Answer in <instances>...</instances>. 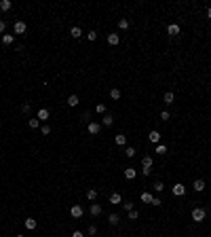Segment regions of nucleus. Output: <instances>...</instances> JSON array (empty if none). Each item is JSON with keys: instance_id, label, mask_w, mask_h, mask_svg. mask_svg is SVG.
<instances>
[{"instance_id": "obj_14", "label": "nucleus", "mask_w": 211, "mask_h": 237, "mask_svg": "<svg viewBox=\"0 0 211 237\" xmlns=\"http://www.w3.org/2000/svg\"><path fill=\"white\" fill-rule=\"evenodd\" d=\"M110 203H112V205H118V203H123V197H120L118 193H112V195H110Z\"/></svg>"}, {"instance_id": "obj_2", "label": "nucleus", "mask_w": 211, "mask_h": 237, "mask_svg": "<svg viewBox=\"0 0 211 237\" xmlns=\"http://www.w3.org/2000/svg\"><path fill=\"white\" fill-rule=\"evenodd\" d=\"M190 218H192L194 222H203V220L207 218V212H205L203 208H194V210H192V214H190Z\"/></svg>"}, {"instance_id": "obj_9", "label": "nucleus", "mask_w": 211, "mask_h": 237, "mask_svg": "<svg viewBox=\"0 0 211 237\" xmlns=\"http://www.w3.org/2000/svg\"><path fill=\"white\" fill-rule=\"evenodd\" d=\"M173 100H175V95H173V91H167V93L163 95V102L167 104V106H171V104H173Z\"/></svg>"}, {"instance_id": "obj_25", "label": "nucleus", "mask_w": 211, "mask_h": 237, "mask_svg": "<svg viewBox=\"0 0 211 237\" xmlns=\"http://www.w3.org/2000/svg\"><path fill=\"white\" fill-rule=\"evenodd\" d=\"M87 199H89V201H95V199H97V190L89 189V190H87Z\"/></svg>"}, {"instance_id": "obj_22", "label": "nucleus", "mask_w": 211, "mask_h": 237, "mask_svg": "<svg viewBox=\"0 0 211 237\" xmlns=\"http://www.w3.org/2000/svg\"><path fill=\"white\" fill-rule=\"evenodd\" d=\"M118 28H120L123 32H125V30H129V19H125V17H123V19H118Z\"/></svg>"}, {"instance_id": "obj_16", "label": "nucleus", "mask_w": 211, "mask_h": 237, "mask_svg": "<svg viewBox=\"0 0 211 237\" xmlns=\"http://www.w3.org/2000/svg\"><path fill=\"white\" fill-rule=\"evenodd\" d=\"M114 142H116L118 146H125V144H127V136H125V133H118L116 138H114Z\"/></svg>"}, {"instance_id": "obj_4", "label": "nucleus", "mask_w": 211, "mask_h": 237, "mask_svg": "<svg viewBox=\"0 0 211 237\" xmlns=\"http://www.w3.org/2000/svg\"><path fill=\"white\" fill-rule=\"evenodd\" d=\"M70 214H72V218H80L82 214H84V210H82V205H78V203H74L70 208Z\"/></svg>"}, {"instance_id": "obj_33", "label": "nucleus", "mask_w": 211, "mask_h": 237, "mask_svg": "<svg viewBox=\"0 0 211 237\" xmlns=\"http://www.w3.org/2000/svg\"><path fill=\"white\" fill-rule=\"evenodd\" d=\"M95 110H97L99 114H104V112H106V104H97V106H95Z\"/></svg>"}, {"instance_id": "obj_15", "label": "nucleus", "mask_w": 211, "mask_h": 237, "mask_svg": "<svg viewBox=\"0 0 211 237\" xmlns=\"http://www.w3.org/2000/svg\"><path fill=\"white\" fill-rule=\"evenodd\" d=\"M78 104H80V100H78V95H70V97H68V106H70V108L78 106Z\"/></svg>"}, {"instance_id": "obj_45", "label": "nucleus", "mask_w": 211, "mask_h": 237, "mask_svg": "<svg viewBox=\"0 0 211 237\" xmlns=\"http://www.w3.org/2000/svg\"><path fill=\"white\" fill-rule=\"evenodd\" d=\"M120 237H123V235H120Z\"/></svg>"}, {"instance_id": "obj_37", "label": "nucleus", "mask_w": 211, "mask_h": 237, "mask_svg": "<svg viewBox=\"0 0 211 237\" xmlns=\"http://www.w3.org/2000/svg\"><path fill=\"white\" fill-rule=\"evenodd\" d=\"M123 208H125V210H129V212H131V210H133V203H131V201H125V203H123Z\"/></svg>"}, {"instance_id": "obj_27", "label": "nucleus", "mask_w": 211, "mask_h": 237, "mask_svg": "<svg viewBox=\"0 0 211 237\" xmlns=\"http://www.w3.org/2000/svg\"><path fill=\"white\" fill-rule=\"evenodd\" d=\"M110 97H112V100H120V89H112V91H110Z\"/></svg>"}, {"instance_id": "obj_19", "label": "nucleus", "mask_w": 211, "mask_h": 237, "mask_svg": "<svg viewBox=\"0 0 211 237\" xmlns=\"http://www.w3.org/2000/svg\"><path fill=\"white\" fill-rule=\"evenodd\" d=\"M49 118V110L47 108H40V110H38V121H47Z\"/></svg>"}, {"instance_id": "obj_44", "label": "nucleus", "mask_w": 211, "mask_h": 237, "mask_svg": "<svg viewBox=\"0 0 211 237\" xmlns=\"http://www.w3.org/2000/svg\"><path fill=\"white\" fill-rule=\"evenodd\" d=\"M17 237H24V235H17Z\"/></svg>"}, {"instance_id": "obj_40", "label": "nucleus", "mask_w": 211, "mask_h": 237, "mask_svg": "<svg viewBox=\"0 0 211 237\" xmlns=\"http://www.w3.org/2000/svg\"><path fill=\"white\" fill-rule=\"evenodd\" d=\"M30 108H32V106H30V104H24V106H21V110H24L25 114H28V112H30Z\"/></svg>"}, {"instance_id": "obj_17", "label": "nucleus", "mask_w": 211, "mask_h": 237, "mask_svg": "<svg viewBox=\"0 0 211 237\" xmlns=\"http://www.w3.org/2000/svg\"><path fill=\"white\" fill-rule=\"evenodd\" d=\"M108 42H110V45H118V42H120V36L114 34V32H112V34H108Z\"/></svg>"}, {"instance_id": "obj_8", "label": "nucleus", "mask_w": 211, "mask_h": 237, "mask_svg": "<svg viewBox=\"0 0 211 237\" xmlns=\"http://www.w3.org/2000/svg\"><path fill=\"white\" fill-rule=\"evenodd\" d=\"M205 186H207V184H205V180H194V184H192V189L196 190V193H200V190H205Z\"/></svg>"}, {"instance_id": "obj_26", "label": "nucleus", "mask_w": 211, "mask_h": 237, "mask_svg": "<svg viewBox=\"0 0 211 237\" xmlns=\"http://www.w3.org/2000/svg\"><path fill=\"white\" fill-rule=\"evenodd\" d=\"M141 201L144 203H152V195H150V193H141Z\"/></svg>"}, {"instance_id": "obj_18", "label": "nucleus", "mask_w": 211, "mask_h": 237, "mask_svg": "<svg viewBox=\"0 0 211 237\" xmlns=\"http://www.w3.org/2000/svg\"><path fill=\"white\" fill-rule=\"evenodd\" d=\"M36 226H38V222H36L34 218H25V229H30V231H34Z\"/></svg>"}, {"instance_id": "obj_42", "label": "nucleus", "mask_w": 211, "mask_h": 237, "mask_svg": "<svg viewBox=\"0 0 211 237\" xmlns=\"http://www.w3.org/2000/svg\"><path fill=\"white\" fill-rule=\"evenodd\" d=\"M72 237H84V233H82V231H74V233H72Z\"/></svg>"}, {"instance_id": "obj_20", "label": "nucleus", "mask_w": 211, "mask_h": 237, "mask_svg": "<svg viewBox=\"0 0 211 237\" xmlns=\"http://www.w3.org/2000/svg\"><path fill=\"white\" fill-rule=\"evenodd\" d=\"M11 7H13L11 0H0V11H9Z\"/></svg>"}, {"instance_id": "obj_28", "label": "nucleus", "mask_w": 211, "mask_h": 237, "mask_svg": "<svg viewBox=\"0 0 211 237\" xmlns=\"http://www.w3.org/2000/svg\"><path fill=\"white\" fill-rule=\"evenodd\" d=\"M135 153H137V150H135V148H133V146H127V150H125V154H127V157H135Z\"/></svg>"}, {"instance_id": "obj_3", "label": "nucleus", "mask_w": 211, "mask_h": 237, "mask_svg": "<svg viewBox=\"0 0 211 237\" xmlns=\"http://www.w3.org/2000/svg\"><path fill=\"white\" fill-rule=\"evenodd\" d=\"M13 30H15V34H25V30H28V25L21 21V19H17L15 24H13Z\"/></svg>"}, {"instance_id": "obj_7", "label": "nucleus", "mask_w": 211, "mask_h": 237, "mask_svg": "<svg viewBox=\"0 0 211 237\" xmlns=\"http://www.w3.org/2000/svg\"><path fill=\"white\" fill-rule=\"evenodd\" d=\"M99 129H101V125H99V123L89 121V133H91V136H97V133H99Z\"/></svg>"}, {"instance_id": "obj_30", "label": "nucleus", "mask_w": 211, "mask_h": 237, "mask_svg": "<svg viewBox=\"0 0 211 237\" xmlns=\"http://www.w3.org/2000/svg\"><path fill=\"white\" fill-rule=\"evenodd\" d=\"M137 218H140V212H137V210H131L129 212V220H137Z\"/></svg>"}, {"instance_id": "obj_36", "label": "nucleus", "mask_w": 211, "mask_h": 237, "mask_svg": "<svg viewBox=\"0 0 211 237\" xmlns=\"http://www.w3.org/2000/svg\"><path fill=\"white\" fill-rule=\"evenodd\" d=\"M4 30H6V21L0 19V34H4Z\"/></svg>"}, {"instance_id": "obj_32", "label": "nucleus", "mask_w": 211, "mask_h": 237, "mask_svg": "<svg viewBox=\"0 0 211 237\" xmlns=\"http://www.w3.org/2000/svg\"><path fill=\"white\" fill-rule=\"evenodd\" d=\"M38 123H40L38 118H30V127H32V129H38Z\"/></svg>"}, {"instance_id": "obj_38", "label": "nucleus", "mask_w": 211, "mask_h": 237, "mask_svg": "<svg viewBox=\"0 0 211 237\" xmlns=\"http://www.w3.org/2000/svg\"><path fill=\"white\" fill-rule=\"evenodd\" d=\"M95 233H97V226L91 225V226H89V235H95Z\"/></svg>"}, {"instance_id": "obj_5", "label": "nucleus", "mask_w": 211, "mask_h": 237, "mask_svg": "<svg viewBox=\"0 0 211 237\" xmlns=\"http://www.w3.org/2000/svg\"><path fill=\"white\" fill-rule=\"evenodd\" d=\"M148 140H150V142H152V144H158V142H161V131L152 129V131H150V133H148Z\"/></svg>"}, {"instance_id": "obj_12", "label": "nucleus", "mask_w": 211, "mask_h": 237, "mask_svg": "<svg viewBox=\"0 0 211 237\" xmlns=\"http://www.w3.org/2000/svg\"><path fill=\"white\" fill-rule=\"evenodd\" d=\"M184 193H186V186H184V184H175V186H173V195H175V197H182Z\"/></svg>"}, {"instance_id": "obj_41", "label": "nucleus", "mask_w": 211, "mask_h": 237, "mask_svg": "<svg viewBox=\"0 0 211 237\" xmlns=\"http://www.w3.org/2000/svg\"><path fill=\"white\" fill-rule=\"evenodd\" d=\"M161 203H163V201H161L158 197H152V205H161Z\"/></svg>"}, {"instance_id": "obj_35", "label": "nucleus", "mask_w": 211, "mask_h": 237, "mask_svg": "<svg viewBox=\"0 0 211 237\" xmlns=\"http://www.w3.org/2000/svg\"><path fill=\"white\" fill-rule=\"evenodd\" d=\"M40 133H42V136H49V133H51V127H49V125H45V127L40 129Z\"/></svg>"}, {"instance_id": "obj_39", "label": "nucleus", "mask_w": 211, "mask_h": 237, "mask_svg": "<svg viewBox=\"0 0 211 237\" xmlns=\"http://www.w3.org/2000/svg\"><path fill=\"white\" fill-rule=\"evenodd\" d=\"M87 36H89V40H95V38H97V32H89Z\"/></svg>"}, {"instance_id": "obj_29", "label": "nucleus", "mask_w": 211, "mask_h": 237, "mask_svg": "<svg viewBox=\"0 0 211 237\" xmlns=\"http://www.w3.org/2000/svg\"><path fill=\"white\" fill-rule=\"evenodd\" d=\"M156 154H167V146L158 144V146H156Z\"/></svg>"}, {"instance_id": "obj_6", "label": "nucleus", "mask_w": 211, "mask_h": 237, "mask_svg": "<svg viewBox=\"0 0 211 237\" xmlns=\"http://www.w3.org/2000/svg\"><path fill=\"white\" fill-rule=\"evenodd\" d=\"M167 34L169 36H179V25L177 24H169L167 25Z\"/></svg>"}, {"instance_id": "obj_13", "label": "nucleus", "mask_w": 211, "mask_h": 237, "mask_svg": "<svg viewBox=\"0 0 211 237\" xmlns=\"http://www.w3.org/2000/svg\"><path fill=\"white\" fill-rule=\"evenodd\" d=\"M15 42V34H2V45H13Z\"/></svg>"}, {"instance_id": "obj_24", "label": "nucleus", "mask_w": 211, "mask_h": 237, "mask_svg": "<svg viewBox=\"0 0 211 237\" xmlns=\"http://www.w3.org/2000/svg\"><path fill=\"white\" fill-rule=\"evenodd\" d=\"M114 123V118H112V114H106L104 118H101V125H106V127H110Z\"/></svg>"}, {"instance_id": "obj_1", "label": "nucleus", "mask_w": 211, "mask_h": 237, "mask_svg": "<svg viewBox=\"0 0 211 237\" xmlns=\"http://www.w3.org/2000/svg\"><path fill=\"white\" fill-rule=\"evenodd\" d=\"M150 172H152V157L146 154V157L141 159V174H144V176H150Z\"/></svg>"}, {"instance_id": "obj_21", "label": "nucleus", "mask_w": 211, "mask_h": 237, "mask_svg": "<svg viewBox=\"0 0 211 237\" xmlns=\"http://www.w3.org/2000/svg\"><path fill=\"white\" fill-rule=\"evenodd\" d=\"M70 34H72V38H80V36H82V30L78 28V25H74V28L70 30Z\"/></svg>"}, {"instance_id": "obj_11", "label": "nucleus", "mask_w": 211, "mask_h": 237, "mask_svg": "<svg viewBox=\"0 0 211 237\" xmlns=\"http://www.w3.org/2000/svg\"><path fill=\"white\" fill-rule=\"evenodd\" d=\"M89 212H91V216H99V214H101V205H99V203H91Z\"/></svg>"}, {"instance_id": "obj_23", "label": "nucleus", "mask_w": 211, "mask_h": 237, "mask_svg": "<svg viewBox=\"0 0 211 237\" xmlns=\"http://www.w3.org/2000/svg\"><path fill=\"white\" fill-rule=\"evenodd\" d=\"M108 222H110V225H118V222H120V216H118V214H110V216H108Z\"/></svg>"}, {"instance_id": "obj_34", "label": "nucleus", "mask_w": 211, "mask_h": 237, "mask_svg": "<svg viewBox=\"0 0 211 237\" xmlns=\"http://www.w3.org/2000/svg\"><path fill=\"white\" fill-rule=\"evenodd\" d=\"M154 189H156V193H161V190H165V184H163V182H156Z\"/></svg>"}, {"instance_id": "obj_43", "label": "nucleus", "mask_w": 211, "mask_h": 237, "mask_svg": "<svg viewBox=\"0 0 211 237\" xmlns=\"http://www.w3.org/2000/svg\"><path fill=\"white\" fill-rule=\"evenodd\" d=\"M207 17H209V19H211V7H209V9H207Z\"/></svg>"}, {"instance_id": "obj_10", "label": "nucleus", "mask_w": 211, "mask_h": 237, "mask_svg": "<svg viewBox=\"0 0 211 237\" xmlns=\"http://www.w3.org/2000/svg\"><path fill=\"white\" fill-rule=\"evenodd\" d=\"M135 176H137V169H135V167H127V169H125V178H127V180H133Z\"/></svg>"}, {"instance_id": "obj_31", "label": "nucleus", "mask_w": 211, "mask_h": 237, "mask_svg": "<svg viewBox=\"0 0 211 237\" xmlns=\"http://www.w3.org/2000/svg\"><path fill=\"white\" fill-rule=\"evenodd\" d=\"M169 118H171L169 110H163V112H161V121H169Z\"/></svg>"}]
</instances>
